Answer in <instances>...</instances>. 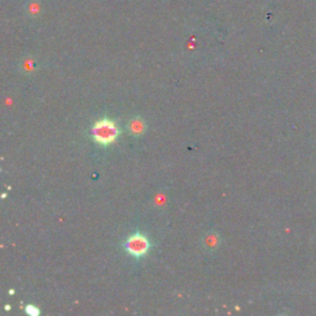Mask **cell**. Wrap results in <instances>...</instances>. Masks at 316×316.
<instances>
[{
    "instance_id": "6da1fadb",
    "label": "cell",
    "mask_w": 316,
    "mask_h": 316,
    "mask_svg": "<svg viewBox=\"0 0 316 316\" xmlns=\"http://www.w3.org/2000/svg\"><path fill=\"white\" fill-rule=\"evenodd\" d=\"M119 135V129L115 124L109 119H103L98 121L93 128V136L95 141L102 145H109L116 140Z\"/></svg>"
},
{
    "instance_id": "7a4b0ae2",
    "label": "cell",
    "mask_w": 316,
    "mask_h": 316,
    "mask_svg": "<svg viewBox=\"0 0 316 316\" xmlns=\"http://www.w3.org/2000/svg\"><path fill=\"white\" fill-rule=\"evenodd\" d=\"M149 248L150 242L144 235H134L126 242V250H128V252L130 255L135 256V257H141V256L146 255Z\"/></svg>"
},
{
    "instance_id": "3957f363",
    "label": "cell",
    "mask_w": 316,
    "mask_h": 316,
    "mask_svg": "<svg viewBox=\"0 0 316 316\" xmlns=\"http://www.w3.org/2000/svg\"><path fill=\"white\" fill-rule=\"evenodd\" d=\"M142 129H144V125H142V123L140 120L134 121V123L131 124V130L134 132H141Z\"/></svg>"
},
{
    "instance_id": "277c9868",
    "label": "cell",
    "mask_w": 316,
    "mask_h": 316,
    "mask_svg": "<svg viewBox=\"0 0 316 316\" xmlns=\"http://www.w3.org/2000/svg\"><path fill=\"white\" fill-rule=\"evenodd\" d=\"M26 312H27V314H30V315H37L38 314V310L36 309L35 307H27Z\"/></svg>"
}]
</instances>
